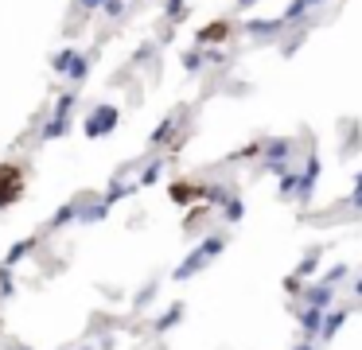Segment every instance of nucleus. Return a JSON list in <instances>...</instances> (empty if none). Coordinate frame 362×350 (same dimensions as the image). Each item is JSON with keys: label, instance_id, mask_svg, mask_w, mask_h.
Instances as JSON below:
<instances>
[{"label": "nucleus", "instance_id": "obj_11", "mask_svg": "<svg viewBox=\"0 0 362 350\" xmlns=\"http://www.w3.org/2000/svg\"><path fill=\"white\" fill-rule=\"evenodd\" d=\"M296 350H308V347H296Z\"/></svg>", "mask_w": 362, "mask_h": 350}, {"label": "nucleus", "instance_id": "obj_5", "mask_svg": "<svg viewBox=\"0 0 362 350\" xmlns=\"http://www.w3.org/2000/svg\"><path fill=\"white\" fill-rule=\"evenodd\" d=\"M312 4H320V0H293V4H288V12H284V19H296L300 12L312 8Z\"/></svg>", "mask_w": 362, "mask_h": 350}, {"label": "nucleus", "instance_id": "obj_6", "mask_svg": "<svg viewBox=\"0 0 362 350\" xmlns=\"http://www.w3.org/2000/svg\"><path fill=\"white\" fill-rule=\"evenodd\" d=\"M226 31H230V24H222V19H218L215 28H206V31H203V35H199V39H222Z\"/></svg>", "mask_w": 362, "mask_h": 350}, {"label": "nucleus", "instance_id": "obj_9", "mask_svg": "<svg viewBox=\"0 0 362 350\" xmlns=\"http://www.w3.org/2000/svg\"><path fill=\"white\" fill-rule=\"evenodd\" d=\"M98 4H106V0H82V8H98Z\"/></svg>", "mask_w": 362, "mask_h": 350}, {"label": "nucleus", "instance_id": "obj_4", "mask_svg": "<svg viewBox=\"0 0 362 350\" xmlns=\"http://www.w3.org/2000/svg\"><path fill=\"white\" fill-rule=\"evenodd\" d=\"M70 106H74V94H67L59 101V113H55V121H51L47 128H43V136H59L63 128H67V113H70Z\"/></svg>", "mask_w": 362, "mask_h": 350}, {"label": "nucleus", "instance_id": "obj_8", "mask_svg": "<svg viewBox=\"0 0 362 350\" xmlns=\"http://www.w3.org/2000/svg\"><path fill=\"white\" fill-rule=\"evenodd\" d=\"M156 175H160V164H152V167H148V172H145V179H140V183H156Z\"/></svg>", "mask_w": 362, "mask_h": 350}, {"label": "nucleus", "instance_id": "obj_3", "mask_svg": "<svg viewBox=\"0 0 362 350\" xmlns=\"http://www.w3.org/2000/svg\"><path fill=\"white\" fill-rule=\"evenodd\" d=\"M113 125H117V109H113V106H98V109H94V117L86 121V136H101V133H109Z\"/></svg>", "mask_w": 362, "mask_h": 350}, {"label": "nucleus", "instance_id": "obj_1", "mask_svg": "<svg viewBox=\"0 0 362 350\" xmlns=\"http://www.w3.org/2000/svg\"><path fill=\"white\" fill-rule=\"evenodd\" d=\"M24 194V167L20 164H0V210L12 206Z\"/></svg>", "mask_w": 362, "mask_h": 350}, {"label": "nucleus", "instance_id": "obj_7", "mask_svg": "<svg viewBox=\"0 0 362 350\" xmlns=\"http://www.w3.org/2000/svg\"><path fill=\"white\" fill-rule=\"evenodd\" d=\"M28 249H31V242H24V245H16V249H12V253H8V265H12V261H20V257H24V253H28Z\"/></svg>", "mask_w": 362, "mask_h": 350}, {"label": "nucleus", "instance_id": "obj_2", "mask_svg": "<svg viewBox=\"0 0 362 350\" xmlns=\"http://www.w3.org/2000/svg\"><path fill=\"white\" fill-rule=\"evenodd\" d=\"M218 249H222V238H206V242H203V249H195V253H191V257H187V261L179 265V272H176V276H179V281H187V276H191L195 269H203V265L211 261V257H215Z\"/></svg>", "mask_w": 362, "mask_h": 350}, {"label": "nucleus", "instance_id": "obj_10", "mask_svg": "<svg viewBox=\"0 0 362 350\" xmlns=\"http://www.w3.org/2000/svg\"><path fill=\"white\" fill-rule=\"evenodd\" d=\"M354 194H362V175H359V183H354Z\"/></svg>", "mask_w": 362, "mask_h": 350}]
</instances>
